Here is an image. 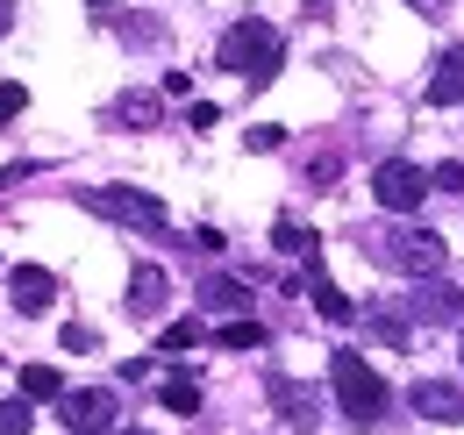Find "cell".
<instances>
[{
    "label": "cell",
    "mask_w": 464,
    "mask_h": 435,
    "mask_svg": "<svg viewBox=\"0 0 464 435\" xmlns=\"http://www.w3.org/2000/svg\"><path fill=\"white\" fill-rule=\"evenodd\" d=\"M215 64L236 72V79H250V86H265V79H279V64H286V36L265 22V14H243L222 29V44H215Z\"/></svg>",
    "instance_id": "6da1fadb"
},
{
    "label": "cell",
    "mask_w": 464,
    "mask_h": 435,
    "mask_svg": "<svg viewBox=\"0 0 464 435\" xmlns=\"http://www.w3.org/2000/svg\"><path fill=\"white\" fill-rule=\"evenodd\" d=\"M215 343H222V350H265V322H250V314H243V322H222Z\"/></svg>",
    "instance_id": "9a60e30c"
},
{
    "label": "cell",
    "mask_w": 464,
    "mask_h": 435,
    "mask_svg": "<svg viewBox=\"0 0 464 435\" xmlns=\"http://www.w3.org/2000/svg\"><path fill=\"white\" fill-rule=\"evenodd\" d=\"M7 300H14L22 314H44V307L58 300V278L44 272V265H7Z\"/></svg>",
    "instance_id": "ba28073f"
},
{
    "label": "cell",
    "mask_w": 464,
    "mask_h": 435,
    "mask_svg": "<svg viewBox=\"0 0 464 435\" xmlns=\"http://www.w3.org/2000/svg\"><path fill=\"white\" fill-rule=\"evenodd\" d=\"M407 314H414V322H464V293L443 285V278H429V285L407 293Z\"/></svg>",
    "instance_id": "9c48e42d"
},
{
    "label": "cell",
    "mask_w": 464,
    "mask_h": 435,
    "mask_svg": "<svg viewBox=\"0 0 464 435\" xmlns=\"http://www.w3.org/2000/svg\"><path fill=\"white\" fill-rule=\"evenodd\" d=\"M458 357H464V335H458Z\"/></svg>",
    "instance_id": "f546056e"
},
{
    "label": "cell",
    "mask_w": 464,
    "mask_h": 435,
    "mask_svg": "<svg viewBox=\"0 0 464 435\" xmlns=\"http://www.w3.org/2000/svg\"><path fill=\"white\" fill-rule=\"evenodd\" d=\"M165 293H172V278L158 272V265H136V272H129V300H121V307H129L136 322H158V314H165Z\"/></svg>",
    "instance_id": "30bf717a"
},
{
    "label": "cell",
    "mask_w": 464,
    "mask_h": 435,
    "mask_svg": "<svg viewBox=\"0 0 464 435\" xmlns=\"http://www.w3.org/2000/svg\"><path fill=\"white\" fill-rule=\"evenodd\" d=\"M429 186H436V193H458V186H464V164H436Z\"/></svg>",
    "instance_id": "cb8c5ba5"
},
{
    "label": "cell",
    "mask_w": 464,
    "mask_h": 435,
    "mask_svg": "<svg viewBox=\"0 0 464 435\" xmlns=\"http://www.w3.org/2000/svg\"><path fill=\"white\" fill-rule=\"evenodd\" d=\"M421 101H429V108H458V101H464V44H450V51L436 57V72H429Z\"/></svg>",
    "instance_id": "8fae6325"
},
{
    "label": "cell",
    "mask_w": 464,
    "mask_h": 435,
    "mask_svg": "<svg viewBox=\"0 0 464 435\" xmlns=\"http://www.w3.org/2000/svg\"><path fill=\"white\" fill-rule=\"evenodd\" d=\"M22 108H29V86H22V79H7V86H0V129H7Z\"/></svg>",
    "instance_id": "7402d4cb"
},
{
    "label": "cell",
    "mask_w": 464,
    "mask_h": 435,
    "mask_svg": "<svg viewBox=\"0 0 464 435\" xmlns=\"http://www.w3.org/2000/svg\"><path fill=\"white\" fill-rule=\"evenodd\" d=\"M272 243H279L286 257H307V265H322V250H314V236H307L300 221H279V228H272Z\"/></svg>",
    "instance_id": "2e32d148"
},
{
    "label": "cell",
    "mask_w": 464,
    "mask_h": 435,
    "mask_svg": "<svg viewBox=\"0 0 464 435\" xmlns=\"http://www.w3.org/2000/svg\"><path fill=\"white\" fill-rule=\"evenodd\" d=\"M429 7H443V0H429Z\"/></svg>",
    "instance_id": "4dcf8cb0"
},
{
    "label": "cell",
    "mask_w": 464,
    "mask_h": 435,
    "mask_svg": "<svg viewBox=\"0 0 464 435\" xmlns=\"http://www.w3.org/2000/svg\"><path fill=\"white\" fill-rule=\"evenodd\" d=\"M364 257L421 285V278L443 272V236L436 228H379V236H364Z\"/></svg>",
    "instance_id": "7a4b0ae2"
},
{
    "label": "cell",
    "mask_w": 464,
    "mask_h": 435,
    "mask_svg": "<svg viewBox=\"0 0 464 435\" xmlns=\"http://www.w3.org/2000/svg\"><path fill=\"white\" fill-rule=\"evenodd\" d=\"M407 407H414L421 421H464V392L450 379H414L407 385Z\"/></svg>",
    "instance_id": "52a82bcc"
},
{
    "label": "cell",
    "mask_w": 464,
    "mask_h": 435,
    "mask_svg": "<svg viewBox=\"0 0 464 435\" xmlns=\"http://www.w3.org/2000/svg\"><path fill=\"white\" fill-rule=\"evenodd\" d=\"M115 114L143 129V121H158V93H121V101H115Z\"/></svg>",
    "instance_id": "ffe728a7"
},
{
    "label": "cell",
    "mask_w": 464,
    "mask_h": 435,
    "mask_svg": "<svg viewBox=\"0 0 464 435\" xmlns=\"http://www.w3.org/2000/svg\"><path fill=\"white\" fill-rule=\"evenodd\" d=\"M64 350H101V335L86 322H64Z\"/></svg>",
    "instance_id": "d4e9b609"
},
{
    "label": "cell",
    "mask_w": 464,
    "mask_h": 435,
    "mask_svg": "<svg viewBox=\"0 0 464 435\" xmlns=\"http://www.w3.org/2000/svg\"><path fill=\"white\" fill-rule=\"evenodd\" d=\"M329 392H336L343 421H357V429H372V421L386 414V379H379L357 350H336V357H329Z\"/></svg>",
    "instance_id": "3957f363"
},
{
    "label": "cell",
    "mask_w": 464,
    "mask_h": 435,
    "mask_svg": "<svg viewBox=\"0 0 464 435\" xmlns=\"http://www.w3.org/2000/svg\"><path fill=\"white\" fill-rule=\"evenodd\" d=\"M286 143V129L279 121H257V129H243V150H279Z\"/></svg>",
    "instance_id": "44dd1931"
},
{
    "label": "cell",
    "mask_w": 464,
    "mask_h": 435,
    "mask_svg": "<svg viewBox=\"0 0 464 435\" xmlns=\"http://www.w3.org/2000/svg\"><path fill=\"white\" fill-rule=\"evenodd\" d=\"M29 429H36V407H29L22 392H14V400H0V435H29Z\"/></svg>",
    "instance_id": "ac0fdd59"
},
{
    "label": "cell",
    "mask_w": 464,
    "mask_h": 435,
    "mask_svg": "<svg viewBox=\"0 0 464 435\" xmlns=\"http://www.w3.org/2000/svg\"><path fill=\"white\" fill-rule=\"evenodd\" d=\"M307 7H314V14H322V7H329V0H307Z\"/></svg>",
    "instance_id": "83f0119b"
},
{
    "label": "cell",
    "mask_w": 464,
    "mask_h": 435,
    "mask_svg": "<svg viewBox=\"0 0 464 435\" xmlns=\"http://www.w3.org/2000/svg\"><path fill=\"white\" fill-rule=\"evenodd\" d=\"M72 385H64L58 364H22V400H64Z\"/></svg>",
    "instance_id": "5bb4252c"
},
{
    "label": "cell",
    "mask_w": 464,
    "mask_h": 435,
    "mask_svg": "<svg viewBox=\"0 0 464 435\" xmlns=\"http://www.w3.org/2000/svg\"><path fill=\"white\" fill-rule=\"evenodd\" d=\"M58 421L72 435H115V392H108V385H79V392H64Z\"/></svg>",
    "instance_id": "8992f818"
},
{
    "label": "cell",
    "mask_w": 464,
    "mask_h": 435,
    "mask_svg": "<svg viewBox=\"0 0 464 435\" xmlns=\"http://www.w3.org/2000/svg\"><path fill=\"white\" fill-rule=\"evenodd\" d=\"M165 407H172V414H200V385L186 379V372H172V379H165Z\"/></svg>",
    "instance_id": "e0dca14e"
},
{
    "label": "cell",
    "mask_w": 464,
    "mask_h": 435,
    "mask_svg": "<svg viewBox=\"0 0 464 435\" xmlns=\"http://www.w3.org/2000/svg\"><path fill=\"white\" fill-rule=\"evenodd\" d=\"M200 307H215V314H236V322H243L250 285H243V278H215V285H200Z\"/></svg>",
    "instance_id": "4fadbf2b"
},
{
    "label": "cell",
    "mask_w": 464,
    "mask_h": 435,
    "mask_svg": "<svg viewBox=\"0 0 464 435\" xmlns=\"http://www.w3.org/2000/svg\"><path fill=\"white\" fill-rule=\"evenodd\" d=\"M93 7H115V0H93Z\"/></svg>",
    "instance_id": "f1b7e54d"
},
{
    "label": "cell",
    "mask_w": 464,
    "mask_h": 435,
    "mask_svg": "<svg viewBox=\"0 0 464 435\" xmlns=\"http://www.w3.org/2000/svg\"><path fill=\"white\" fill-rule=\"evenodd\" d=\"M193 343H208V328H200V322H165V328H158V350H193Z\"/></svg>",
    "instance_id": "d6986e66"
},
{
    "label": "cell",
    "mask_w": 464,
    "mask_h": 435,
    "mask_svg": "<svg viewBox=\"0 0 464 435\" xmlns=\"http://www.w3.org/2000/svg\"><path fill=\"white\" fill-rule=\"evenodd\" d=\"M7 29H14V0H0V36H7Z\"/></svg>",
    "instance_id": "4316f807"
},
{
    "label": "cell",
    "mask_w": 464,
    "mask_h": 435,
    "mask_svg": "<svg viewBox=\"0 0 464 435\" xmlns=\"http://www.w3.org/2000/svg\"><path fill=\"white\" fill-rule=\"evenodd\" d=\"M215 121H222L215 101H193V108H186V129H215Z\"/></svg>",
    "instance_id": "484cf974"
},
{
    "label": "cell",
    "mask_w": 464,
    "mask_h": 435,
    "mask_svg": "<svg viewBox=\"0 0 464 435\" xmlns=\"http://www.w3.org/2000/svg\"><path fill=\"white\" fill-rule=\"evenodd\" d=\"M121 435H136V429H121Z\"/></svg>",
    "instance_id": "1f68e13d"
},
{
    "label": "cell",
    "mask_w": 464,
    "mask_h": 435,
    "mask_svg": "<svg viewBox=\"0 0 464 435\" xmlns=\"http://www.w3.org/2000/svg\"><path fill=\"white\" fill-rule=\"evenodd\" d=\"M336 171H343V158H336V150H322V158L307 164V179H314V186H322V193H329V179H336Z\"/></svg>",
    "instance_id": "603a6c76"
},
{
    "label": "cell",
    "mask_w": 464,
    "mask_h": 435,
    "mask_svg": "<svg viewBox=\"0 0 464 435\" xmlns=\"http://www.w3.org/2000/svg\"><path fill=\"white\" fill-rule=\"evenodd\" d=\"M93 215L121 221V228H165V200L158 193H143V186H86L79 193Z\"/></svg>",
    "instance_id": "277c9868"
},
{
    "label": "cell",
    "mask_w": 464,
    "mask_h": 435,
    "mask_svg": "<svg viewBox=\"0 0 464 435\" xmlns=\"http://www.w3.org/2000/svg\"><path fill=\"white\" fill-rule=\"evenodd\" d=\"M307 293H314V314H322V322H357L350 293H343V285H329V278H322V265H307Z\"/></svg>",
    "instance_id": "7c38bea8"
},
{
    "label": "cell",
    "mask_w": 464,
    "mask_h": 435,
    "mask_svg": "<svg viewBox=\"0 0 464 435\" xmlns=\"http://www.w3.org/2000/svg\"><path fill=\"white\" fill-rule=\"evenodd\" d=\"M429 193H436V186H429V171H421V164H407V158H386L379 171H372V200H379L386 215H414Z\"/></svg>",
    "instance_id": "5b68a950"
}]
</instances>
